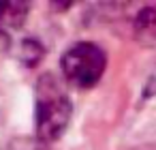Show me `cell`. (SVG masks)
<instances>
[{"mask_svg": "<svg viewBox=\"0 0 156 150\" xmlns=\"http://www.w3.org/2000/svg\"><path fill=\"white\" fill-rule=\"evenodd\" d=\"M107 58L103 49L94 43H77L69 47L62 56V73L64 79L77 88L94 86L105 73Z\"/></svg>", "mask_w": 156, "mask_h": 150, "instance_id": "7a4b0ae2", "label": "cell"}, {"mask_svg": "<svg viewBox=\"0 0 156 150\" xmlns=\"http://www.w3.org/2000/svg\"><path fill=\"white\" fill-rule=\"evenodd\" d=\"M71 120V101L54 75H43L37 84V133L43 141L58 139Z\"/></svg>", "mask_w": 156, "mask_h": 150, "instance_id": "6da1fadb", "label": "cell"}, {"mask_svg": "<svg viewBox=\"0 0 156 150\" xmlns=\"http://www.w3.org/2000/svg\"><path fill=\"white\" fill-rule=\"evenodd\" d=\"M28 5L20 2H2L0 5V30L2 28H17L26 17Z\"/></svg>", "mask_w": 156, "mask_h": 150, "instance_id": "3957f363", "label": "cell"}, {"mask_svg": "<svg viewBox=\"0 0 156 150\" xmlns=\"http://www.w3.org/2000/svg\"><path fill=\"white\" fill-rule=\"evenodd\" d=\"M2 150H43L37 141H28V139H20V141H13L9 146H5Z\"/></svg>", "mask_w": 156, "mask_h": 150, "instance_id": "5b68a950", "label": "cell"}, {"mask_svg": "<svg viewBox=\"0 0 156 150\" xmlns=\"http://www.w3.org/2000/svg\"><path fill=\"white\" fill-rule=\"evenodd\" d=\"M137 28H139V37H150L152 41H156V11L154 9L143 11L137 20Z\"/></svg>", "mask_w": 156, "mask_h": 150, "instance_id": "277c9868", "label": "cell"}]
</instances>
